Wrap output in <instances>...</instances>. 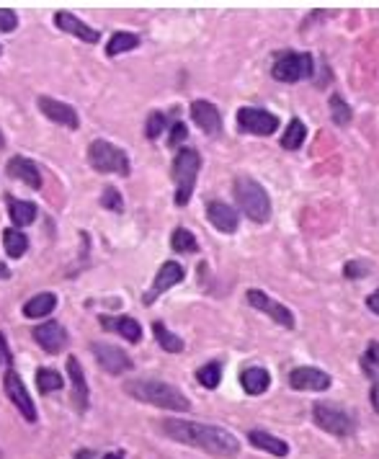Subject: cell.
<instances>
[{
    "mask_svg": "<svg viewBox=\"0 0 379 459\" xmlns=\"http://www.w3.org/2000/svg\"><path fill=\"white\" fill-rule=\"evenodd\" d=\"M237 127L248 132V135L269 137L279 129V117H274L271 111L253 109V106H243L237 111Z\"/></svg>",
    "mask_w": 379,
    "mask_h": 459,
    "instance_id": "obj_7",
    "label": "cell"
},
{
    "mask_svg": "<svg viewBox=\"0 0 379 459\" xmlns=\"http://www.w3.org/2000/svg\"><path fill=\"white\" fill-rule=\"evenodd\" d=\"M103 459H121V457H119V454H106Z\"/></svg>",
    "mask_w": 379,
    "mask_h": 459,
    "instance_id": "obj_44",
    "label": "cell"
},
{
    "mask_svg": "<svg viewBox=\"0 0 379 459\" xmlns=\"http://www.w3.org/2000/svg\"><path fill=\"white\" fill-rule=\"evenodd\" d=\"M245 300H248V305H251V307L266 312V315H269L274 323L281 325V328H289V331L294 328L292 310L284 307L281 302H277L274 297H269L266 292H261V289H248V292H245Z\"/></svg>",
    "mask_w": 379,
    "mask_h": 459,
    "instance_id": "obj_8",
    "label": "cell"
},
{
    "mask_svg": "<svg viewBox=\"0 0 379 459\" xmlns=\"http://www.w3.org/2000/svg\"><path fill=\"white\" fill-rule=\"evenodd\" d=\"M8 214L16 227H29L34 220H36V206L32 201H18V199H11L8 201Z\"/></svg>",
    "mask_w": 379,
    "mask_h": 459,
    "instance_id": "obj_25",
    "label": "cell"
},
{
    "mask_svg": "<svg viewBox=\"0 0 379 459\" xmlns=\"http://www.w3.org/2000/svg\"><path fill=\"white\" fill-rule=\"evenodd\" d=\"M88 163L98 173L129 175V158H126V152L119 150L117 145L106 142V140H93V142L88 145Z\"/></svg>",
    "mask_w": 379,
    "mask_h": 459,
    "instance_id": "obj_5",
    "label": "cell"
},
{
    "mask_svg": "<svg viewBox=\"0 0 379 459\" xmlns=\"http://www.w3.org/2000/svg\"><path fill=\"white\" fill-rule=\"evenodd\" d=\"M152 331H155V338H158V343L168 351V354H181L183 351V340L178 338L175 333L168 331L163 323H155L152 325Z\"/></svg>",
    "mask_w": 379,
    "mask_h": 459,
    "instance_id": "obj_30",
    "label": "cell"
},
{
    "mask_svg": "<svg viewBox=\"0 0 379 459\" xmlns=\"http://www.w3.org/2000/svg\"><path fill=\"white\" fill-rule=\"evenodd\" d=\"M11 361H13V357H11L8 340H6V335L0 333V364H11Z\"/></svg>",
    "mask_w": 379,
    "mask_h": 459,
    "instance_id": "obj_40",
    "label": "cell"
},
{
    "mask_svg": "<svg viewBox=\"0 0 379 459\" xmlns=\"http://www.w3.org/2000/svg\"><path fill=\"white\" fill-rule=\"evenodd\" d=\"M3 387H6V395L11 397V403L18 408V413H21L29 423H36V408H34L32 395H29V390H26L24 380L18 377V372L8 369L6 377H3Z\"/></svg>",
    "mask_w": 379,
    "mask_h": 459,
    "instance_id": "obj_9",
    "label": "cell"
},
{
    "mask_svg": "<svg viewBox=\"0 0 379 459\" xmlns=\"http://www.w3.org/2000/svg\"><path fill=\"white\" fill-rule=\"evenodd\" d=\"M101 206L103 209H111V212H117V214H121L124 212V199H121V194H119L117 189H103V194H101Z\"/></svg>",
    "mask_w": 379,
    "mask_h": 459,
    "instance_id": "obj_35",
    "label": "cell"
},
{
    "mask_svg": "<svg viewBox=\"0 0 379 459\" xmlns=\"http://www.w3.org/2000/svg\"><path fill=\"white\" fill-rule=\"evenodd\" d=\"M271 75L279 83H297L302 78H310L312 75V57L307 52H286L274 62Z\"/></svg>",
    "mask_w": 379,
    "mask_h": 459,
    "instance_id": "obj_6",
    "label": "cell"
},
{
    "mask_svg": "<svg viewBox=\"0 0 379 459\" xmlns=\"http://www.w3.org/2000/svg\"><path fill=\"white\" fill-rule=\"evenodd\" d=\"M366 366L371 369H379V343H369V351H366Z\"/></svg>",
    "mask_w": 379,
    "mask_h": 459,
    "instance_id": "obj_39",
    "label": "cell"
},
{
    "mask_svg": "<svg viewBox=\"0 0 379 459\" xmlns=\"http://www.w3.org/2000/svg\"><path fill=\"white\" fill-rule=\"evenodd\" d=\"M3 145H6V140H3V132H0V150H3Z\"/></svg>",
    "mask_w": 379,
    "mask_h": 459,
    "instance_id": "obj_45",
    "label": "cell"
},
{
    "mask_svg": "<svg viewBox=\"0 0 379 459\" xmlns=\"http://www.w3.org/2000/svg\"><path fill=\"white\" fill-rule=\"evenodd\" d=\"M160 428L173 441L204 449L214 457L230 459L240 454V441L220 426H206V423H194V420H163Z\"/></svg>",
    "mask_w": 379,
    "mask_h": 459,
    "instance_id": "obj_1",
    "label": "cell"
},
{
    "mask_svg": "<svg viewBox=\"0 0 379 459\" xmlns=\"http://www.w3.org/2000/svg\"><path fill=\"white\" fill-rule=\"evenodd\" d=\"M289 385L294 390H315V392H323V390L331 387V377L315 366H297L289 372Z\"/></svg>",
    "mask_w": 379,
    "mask_h": 459,
    "instance_id": "obj_15",
    "label": "cell"
},
{
    "mask_svg": "<svg viewBox=\"0 0 379 459\" xmlns=\"http://www.w3.org/2000/svg\"><path fill=\"white\" fill-rule=\"evenodd\" d=\"M124 392L140 400V403L158 405V408H166V411L186 413L191 408L189 397L183 395L181 390L160 380H129L124 382Z\"/></svg>",
    "mask_w": 379,
    "mask_h": 459,
    "instance_id": "obj_2",
    "label": "cell"
},
{
    "mask_svg": "<svg viewBox=\"0 0 379 459\" xmlns=\"http://www.w3.org/2000/svg\"><path fill=\"white\" fill-rule=\"evenodd\" d=\"M67 374H70V382H72V403H75V408L83 413L88 408L91 392H88V382H86V374H83V366H80V361L75 357L67 359Z\"/></svg>",
    "mask_w": 379,
    "mask_h": 459,
    "instance_id": "obj_19",
    "label": "cell"
},
{
    "mask_svg": "<svg viewBox=\"0 0 379 459\" xmlns=\"http://www.w3.org/2000/svg\"><path fill=\"white\" fill-rule=\"evenodd\" d=\"M186 137H189V129H186V124H183V121H175L173 129H171V140H168V145H171V147H178V145H181Z\"/></svg>",
    "mask_w": 379,
    "mask_h": 459,
    "instance_id": "obj_38",
    "label": "cell"
},
{
    "mask_svg": "<svg viewBox=\"0 0 379 459\" xmlns=\"http://www.w3.org/2000/svg\"><path fill=\"white\" fill-rule=\"evenodd\" d=\"M366 307H369L371 312H377V315H379V289H377L374 294H371L369 300H366Z\"/></svg>",
    "mask_w": 379,
    "mask_h": 459,
    "instance_id": "obj_41",
    "label": "cell"
},
{
    "mask_svg": "<svg viewBox=\"0 0 379 459\" xmlns=\"http://www.w3.org/2000/svg\"><path fill=\"white\" fill-rule=\"evenodd\" d=\"M36 387H39V392H57V390L65 387V380L60 377V374L55 372V369H47V366H41L39 372H36Z\"/></svg>",
    "mask_w": 379,
    "mask_h": 459,
    "instance_id": "obj_31",
    "label": "cell"
},
{
    "mask_svg": "<svg viewBox=\"0 0 379 459\" xmlns=\"http://www.w3.org/2000/svg\"><path fill=\"white\" fill-rule=\"evenodd\" d=\"M0 279H11V271L6 263H0Z\"/></svg>",
    "mask_w": 379,
    "mask_h": 459,
    "instance_id": "obj_43",
    "label": "cell"
},
{
    "mask_svg": "<svg viewBox=\"0 0 379 459\" xmlns=\"http://www.w3.org/2000/svg\"><path fill=\"white\" fill-rule=\"evenodd\" d=\"M6 171H8L11 178H18V181H24L26 186H32V189H41L39 168H36V163H32L29 158H21V155L11 158Z\"/></svg>",
    "mask_w": 379,
    "mask_h": 459,
    "instance_id": "obj_18",
    "label": "cell"
},
{
    "mask_svg": "<svg viewBox=\"0 0 379 459\" xmlns=\"http://www.w3.org/2000/svg\"><path fill=\"white\" fill-rule=\"evenodd\" d=\"M55 24H57V29H62V32H67V34H72V36H78V39L88 41V44H95V41L101 39V34L95 32V29H91L86 21H80L78 16H72V13H67V11H60V13H57Z\"/></svg>",
    "mask_w": 379,
    "mask_h": 459,
    "instance_id": "obj_17",
    "label": "cell"
},
{
    "mask_svg": "<svg viewBox=\"0 0 379 459\" xmlns=\"http://www.w3.org/2000/svg\"><path fill=\"white\" fill-rule=\"evenodd\" d=\"M16 26H18L16 11H11V8H0V32H3V34H8V32H13Z\"/></svg>",
    "mask_w": 379,
    "mask_h": 459,
    "instance_id": "obj_36",
    "label": "cell"
},
{
    "mask_svg": "<svg viewBox=\"0 0 379 459\" xmlns=\"http://www.w3.org/2000/svg\"><path fill=\"white\" fill-rule=\"evenodd\" d=\"M140 44V36L137 34H129V32H119L114 34L109 39V47H106V55L109 57H117V55H124L129 49H137Z\"/></svg>",
    "mask_w": 379,
    "mask_h": 459,
    "instance_id": "obj_27",
    "label": "cell"
},
{
    "mask_svg": "<svg viewBox=\"0 0 379 459\" xmlns=\"http://www.w3.org/2000/svg\"><path fill=\"white\" fill-rule=\"evenodd\" d=\"M206 217H209V222H212L220 232H225V235L237 230V212L230 204H225V201H209Z\"/></svg>",
    "mask_w": 379,
    "mask_h": 459,
    "instance_id": "obj_20",
    "label": "cell"
},
{
    "mask_svg": "<svg viewBox=\"0 0 379 459\" xmlns=\"http://www.w3.org/2000/svg\"><path fill=\"white\" fill-rule=\"evenodd\" d=\"M197 380L204 385V387H209V390H214L217 385H220V380H222V364L220 361H212V364H204L201 369L197 372Z\"/></svg>",
    "mask_w": 379,
    "mask_h": 459,
    "instance_id": "obj_32",
    "label": "cell"
},
{
    "mask_svg": "<svg viewBox=\"0 0 379 459\" xmlns=\"http://www.w3.org/2000/svg\"><path fill=\"white\" fill-rule=\"evenodd\" d=\"M3 248H6V253L11 258H21L26 253V248H29V238H26L21 230L8 227L3 232Z\"/></svg>",
    "mask_w": 379,
    "mask_h": 459,
    "instance_id": "obj_26",
    "label": "cell"
},
{
    "mask_svg": "<svg viewBox=\"0 0 379 459\" xmlns=\"http://www.w3.org/2000/svg\"><path fill=\"white\" fill-rule=\"evenodd\" d=\"M312 420H315L317 426L328 431L333 436H348L354 431V423L348 418L346 413L338 411V408H333V405H325V403H317L312 408Z\"/></svg>",
    "mask_w": 379,
    "mask_h": 459,
    "instance_id": "obj_10",
    "label": "cell"
},
{
    "mask_svg": "<svg viewBox=\"0 0 379 459\" xmlns=\"http://www.w3.org/2000/svg\"><path fill=\"white\" fill-rule=\"evenodd\" d=\"M191 119L197 121V127L204 129L206 135H217V132L222 129L220 111H217L214 103L204 101V98H199V101L191 103Z\"/></svg>",
    "mask_w": 379,
    "mask_h": 459,
    "instance_id": "obj_16",
    "label": "cell"
},
{
    "mask_svg": "<svg viewBox=\"0 0 379 459\" xmlns=\"http://www.w3.org/2000/svg\"><path fill=\"white\" fill-rule=\"evenodd\" d=\"M91 351L95 354V361L101 364V369H106L109 374H124L132 369V359L126 357L124 351L109 343H93Z\"/></svg>",
    "mask_w": 379,
    "mask_h": 459,
    "instance_id": "obj_12",
    "label": "cell"
},
{
    "mask_svg": "<svg viewBox=\"0 0 379 459\" xmlns=\"http://www.w3.org/2000/svg\"><path fill=\"white\" fill-rule=\"evenodd\" d=\"M57 307V297L52 292H41L36 294V297H32V300L24 305V315L26 317H47L52 310Z\"/></svg>",
    "mask_w": 379,
    "mask_h": 459,
    "instance_id": "obj_23",
    "label": "cell"
},
{
    "mask_svg": "<svg viewBox=\"0 0 379 459\" xmlns=\"http://www.w3.org/2000/svg\"><path fill=\"white\" fill-rule=\"evenodd\" d=\"M103 325L106 328H111V331H117L121 338H126L129 343H137V340L142 338V328H140V323H137L135 317H117V320H103Z\"/></svg>",
    "mask_w": 379,
    "mask_h": 459,
    "instance_id": "obj_24",
    "label": "cell"
},
{
    "mask_svg": "<svg viewBox=\"0 0 379 459\" xmlns=\"http://www.w3.org/2000/svg\"><path fill=\"white\" fill-rule=\"evenodd\" d=\"M232 194H235L237 206H240L245 212V217H251L253 222H266L271 217V199L258 181H253L248 175H240V178H235Z\"/></svg>",
    "mask_w": 379,
    "mask_h": 459,
    "instance_id": "obj_3",
    "label": "cell"
},
{
    "mask_svg": "<svg viewBox=\"0 0 379 459\" xmlns=\"http://www.w3.org/2000/svg\"><path fill=\"white\" fill-rule=\"evenodd\" d=\"M331 117L338 127H348V121H351V109H348V103L338 93L331 95Z\"/></svg>",
    "mask_w": 379,
    "mask_h": 459,
    "instance_id": "obj_33",
    "label": "cell"
},
{
    "mask_svg": "<svg viewBox=\"0 0 379 459\" xmlns=\"http://www.w3.org/2000/svg\"><path fill=\"white\" fill-rule=\"evenodd\" d=\"M240 382H243V390L248 392V395H261V392L269 390L271 377L266 369H261V366H251V369H245L243 372Z\"/></svg>",
    "mask_w": 379,
    "mask_h": 459,
    "instance_id": "obj_22",
    "label": "cell"
},
{
    "mask_svg": "<svg viewBox=\"0 0 379 459\" xmlns=\"http://www.w3.org/2000/svg\"><path fill=\"white\" fill-rule=\"evenodd\" d=\"M171 248H173L175 253H197L199 243L191 230L178 227V230H173V235H171Z\"/></svg>",
    "mask_w": 379,
    "mask_h": 459,
    "instance_id": "obj_28",
    "label": "cell"
},
{
    "mask_svg": "<svg viewBox=\"0 0 379 459\" xmlns=\"http://www.w3.org/2000/svg\"><path fill=\"white\" fill-rule=\"evenodd\" d=\"M199 168H201V158H199L197 150H191V147L178 150V155L173 160L175 204L178 206H186L191 201V194H194V186H197Z\"/></svg>",
    "mask_w": 379,
    "mask_h": 459,
    "instance_id": "obj_4",
    "label": "cell"
},
{
    "mask_svg": "<svg viewBox=\"0 0 379 459\" xmlns=\"http://www.w3.org/2000/svg\"><path fill=\"white\" fill-rule=\"evenodd\" d=\"M371 400H374V408L379 411V385H374V387H371Z\"/></svg>",
    "mask_w": 379,
    "mask_h": 459,
    "instance_id": "obj_42",
    "label": "cell"
},
{
    "mask_svg": "<svg viewBox=\"0 0 379 459\" xmlns=\"http://www.w3.org/2000/svg\"><path fill=\"white\" fill-rule=\"evenodd\" d=\"M248 441H251L255 449L269 451V454H274V457H286V454H289L286 441L277 439L274 434H266V431H251V434H248Z\"/></svg>",
    "mask_w": 379,
    "mask_h": 459,
    "instance_id": "obj_21",
    "label": "cell"
},
{
    "mask_svg": "<svg viewBox=\"0 0 379 459\" xmlns=\"http://www.w3.org/2000/svg\"><path fill=\"white\" fill-rule=\"evenodd\" d=\"M371 266L369 263H364V261H351V263H346V269H343V274H346L348 279H361V277H366V271H369Z\"/></svg>",
    "mask_w": 379,
    "mask_h": 459,
    "instance_id": "obj_37",
    "label": "cell"
},
{
    "mask_svg": "<svg viewBox=\"0 0 379 459\" xmlns=\"http://www.w3.org/2000/svg\"><path fill=\"white\" fill-rule=\"evenodd\" d=\"M36 103H39L41 114H44L47 119L55 121V124H62V127H67V129L80 127L78 111L72 109L70 103H62V101H57V98H49V95H39Z\"/></svg>",
    "mask_w": 379,
    "mask_h": 459,
    "instance_id": "obj_11",
    "label": "cell"
},
{
    "mask_svg": "<svg viewBox=\"0 0 379 459\" xmlns=\"http://www.w3.org/2000/svg\"><path fill=\"white\" fill-rule=\"evenodd\" d=\"M181 281H183V266H181V263L166 261L163 266H160L158 277H155V281H152V286H150V292L145 294V302H147V305H152L158 294L168 292L171 286L181 284Z\"/></svg>",
    "mask_w": 379,
    "mask_h": 459,
    "instance_id": "obj_14",
    "label": "cell"
},
{
    "mask_svg": "<svg viewBox=\"0 0 379 459\" xmlns=\"http://www.w3.org/2000/svg\"><path fill=\"white\" fill-rule=\"evenodd\" d=\"M0 52H3V47H0Z\"/></svg>",
    "mask_w": 379,
    "mask_h": 459,
    "instance_id": "obj_46",
    "label": "cell"
},
{
    "mask_svg": "<svg viewBox=\"0 0 379 459\" xmlns=\"http://www.w3.org/2000/svg\"><path fill=\"white\" fill-rule=\"evenodd\" d=\"M166 124H168L166 114H163V111H152L150 117H147L145 132H147V137H150V140H158V137L166 132Z\"/></svg>",
    "mask_w": 379,
    "mask_h": 459,
    "instance_id": "obj_34",
    "label": "cell"
},
{
    "mask_svg": "<svg viewBox=\"0 0 379 459\" xmlns=\"http://www.w3.org/2000/svg\"><path fill=\"white\" fill-rule=\"evenodd\" d=\"M305 137H307L305 124H302L300 119H292V124L286 127L284 137H281V147H284V150H300L302 142H305Z\"/></svg>",
    "mask_w": 379,
    "mask_h": 459,
    "instance_id": "obj_29",
    "label": "cell"
},
{
    "mask_svg": "<svg viewBox=\"0 0 379 459\" xmlns=\"http://www.w3.org/2000/svg\"><path fill=\"white\" fill-rule=\"evenodd\" d=\"M34 340H36L47 354H60V351L67 346V331H65L60 323L49 320V323L34 328Z\"/></svg>",
    "mask_w": 379,
    "mask_h": 459,
    "instance_id": "obj_13",
    "label": "cell"
}]
</instances>
